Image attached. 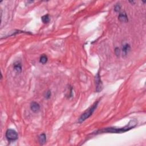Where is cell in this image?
<instances>
[{
  "mask_svg": "<svg viewBox=\"0 0 146 146\" xmlns=\"http://www.w3.org/2000/svg\"><path fill=\"white\" fill-rule=\"evenodd\" d=\"M138 122L136 119L131 120V121L128 123L127 125L124 126V127L122 128H116V127H108L103 129L99 130L97 132H95V134H98L102 133H123L125 132L128 131L132 128H134L138 124Z\"/></svg>",
  "mask_w": 146,
  "mask_h": 146,
  "instance_id": "obj_1",
  "label": "cell"
},
{
  "mask_svg": "<svg viewBox=\"0 0 146 146\" xmlns=\"http://www.w3.org/2000/svg\"><path fill=\"white\" fill-rule=\"evenodd\" d=\"M98 103H99V101L95 102V103L91 106V107L89 108V109L88 110H87L85 112L83 113V114L81 115V116H80V118H79L78 122L81 123L85 121L87 119H88L89 118H90L94 113V111H95L96 109H97V106L98 105Z\"/></svg>",
  "mask_w": 146,
  "mask_h": 146,
  "instance_id": "obj_2",
  "label": "cell"
},
{
  "mask_svg": "<svg viewBox=\"0 0 146 146\" xmlns=\"http://www.w3.org/2000/svg\"><path fill=\"white\" fill-rule=\"evenodd\" d=\"M5 136L7 140L9 142L15 141L18 139V134L13 129H8L7 130Z\"/></svg>",
  "mask_w": 146,
  "mask_h": 146,
  "instance_id": "obj_3",
  "label": "cell"
},
{
  "mask_svg": "<svg viewBox=\"0 0 146 146\" xmlns=\"http://www.w3.org/2000/svg\"><path fill=\"white\" fill-rule=\"evenodd\" d=\"M95 82L96 85V91L98 92H101L103 89V83L101 80V76L99 73H98L97 74L95 75Z\"/></svg>",
  "mask_w": 146,
  "mask_h": 146,
  "instance_id": "obj_4",
  "label": "cell"
},
{
  "mask_svg": "<svg viewBox=\"0 0 146 146\" xmlns=\"http://www.w3.org/2000/svg\"><path fill=\"white\" fill-rule=\"evenodd\" d=\"M30 109L33 112H34V113H37L40 110V106H39V104L37 102H33L31 103Z\"/></svg>",
  "mask_w": 146,
  "mask_h": 146,
  "instance_id": "obj_5",
  "label": "cell"
},
{
  "mask_svg": "<svg viewBox=\"0 0 146 146\" xmlns=\"http://www.w3.org/2000/svg\"><path fill=\"white\" fill-rule=\"evenodd\" d=\"M118 19L122 22H127L128 21V17L125 12L120 13L118 16Z\"/></svg>",
  "mask_w": 146,
  "mask_h": 146,
  "instance_id": "obj_6",
  "label": "cell"
},
{
  "mask_svg": "<svg viewBox=\"0 0 146 146\" xmlns=\"http://www.w3.org/2000/svg\"><path fill=\"white\" fill-rule=\"evenodd\" d=\"M13 68L14 69L17 73H20L22 71V65L20 62H15L13 64Z\"/></svg>",
  "mask_w": 146,
  "mask_h": 146,
  "instance_id": "obj_7",
  "label": "cell"
},
{
  "mask_svg": "<svg viewBox=\"0 0 146 146\" xmlns=\"http://www.w3.org/2000/svg\"><path fill=\"white\" fill-rule=\"evenodd\" d=\"M38 140H39V143H40L41 145H44V144L46 142V135L44 133H43V134H41L39 136Z\"/></svg>",
  "mask_w": 146,
  "mask_h": 146,
  "instance_id": "obj_8",
  "label": "cell"
},
{
  "mask_svg": "<svg viewBox=\"0 0 146 146\" xmlns=\"http://www.w3.org/2000/svg\"><path fill=\"white\" fill-rule=\"evenodd\" d=\"M130 50H131V47H130V45L129 44H125L124 46H123V49H122V51H123V53L124 54V55H127V54L130 51Z\"/></svg>",
  "mask_w": 146,
  "mask_h": 146,
  "instance_id": "obj_9",
  "label": "cell"
},
{
  "mask_svg": "<svg viewBox=\"0 0 146 146\" xmlns=\"http://www.w3.org/2000/svg\"><path fill=\"white\" fill-rule=\"evenodd\" d=\"M48 58L47 56H46V55L43 54L42 56H41L40 59H39V62L42 64H45V63L47 62Z\"/></svg>",
  "mask_w": 146,
  "mask_h": 146,
  "instance_id": "obj_10",
  "label": "cell"
},
{
  "mask_svg": "<svg viewBox=\"0 0 146 146\" xmlns=\"http://www.w3.org/2000/svg\"><path fill=\"white\" fill-rule=\"evenodd\" d=\"M42 22H44V23H48L50 21V17H49V14H46V15H45L44 16L42 17Z\"/></svg>",
  "mask_w": 146,
  "mask_h": 146,
  "instance_id": "obj_11",
  "label": "cell"
},
{
  "mask_svg": "<svg viewBox=\"0 0 146 146\" xmlns=\"http://www.w3.org/2000/svg\"><path fill=\"white\" fill-rule=\"evenodd\" d=\"M51 91L48 90L45 92V97L46 99H49L51 97Z\"/></svg>",
  "mask_w": 146,
  "mask_h": 146,
  "instance_id": "obj_12",
  "label": "cell"
},
{
  "mask_svg": "<svg viewBox=\"0 0 146 146\" xmlns=\"http://www.w3.org/2000/svg\"><path fill=\"white\" fill-rule=\"evenodd\" d=\"M121 6H120V5L117 4L115 6L114 10L116 12H119V11H120V10H121Z\"/></svg>",
  "mask_w": 146,
  "mask_h": 146,
  "instance_id": "obj_13",
  "label": "cell"
},
{
  "mask_svg": "<svg viewBox=\"0 0 146 146\" xmlns=\"http://www.w3.org/2000/svg\"><path fill=\"white\" fill-rule=\"evenodd\" d=\"M115 54L116 56H119L120 55V53H121V51H120L119 48L118 47L115 48Z\"/></svg>",
  "mask_w": 146,
  "mask_h": 146,
  "instance_id": "obj_14",
  "label": "cell"
}]
</instances>
